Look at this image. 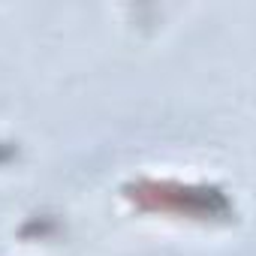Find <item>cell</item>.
Wrapping results in <instances>:
<instances>
[{
	"label": "cell",
	"mask_w": 256,
	"mask_h": 256,
	"mask_svg": "<svg viewBox=\"0 0 256 256\" xmlns=\"http://www.w3.org/2000/svg\"><path fill=\"white\" fill-rule=\"evenodd\" d=\"M130 199L145 211H166L193 220H214L229 214V202L214 187H190L175 181H139L126 187Z\"/></svg>",
	"instance_id": "6da1fadb"
}]
</instances>
